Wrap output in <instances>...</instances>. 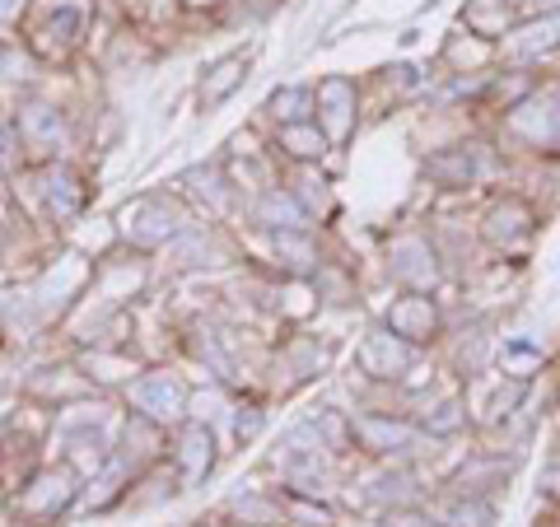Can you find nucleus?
Returning a JSON list of instances; mask_svg holds the SVG:
<instances>
[{
  "instance_id": "nucleus-5",
  "label": "nucleus",
  "mask_w": 560,
  "mask_h": 527,
  "mask_svg": "<svg viewBox=\"0 0 560 527\" xmlns=\"http://www.w3.org/2000/svg\"><path fill=\"white\" fill-rule=\"evenodd\" d=\"M388 271H393V280H401V285H411V290H430L434 280H440V267H434V248H430L425 238H416V234L393 243Z\"/></svg>"
},
{
  "instance_id": "nucleus-26",
  "label": "nucleus",
  "mask_w": 560,
  "mask_h": 527,
  "mask_svg": "<svg viewBox=\"0 0 560 527\" xmlns=\"http://www.w3.org/2000/svg\"><path fill=\"white\" fill-rule=\"evenodd\" d=\"M14 164V136L10 131H0V173H5Z\"/></svg>"
},
{
  "instance_id": "nucleus-9",
  "label": "nucleus",
  "mask_w": 560,
  "mask_h": 527,
  "mask_svg": "<svg viewBox=\"0 0 560 527\" xmlns=\"http://www.w3.org/2000/svg\"><path fill=\"white\" fill-rule=\"evenodd\" d=\"M131 401L140 411H145L150 420H173L183 411V401H187V393H183V383L173 378V374H150V378H140L136 388H131Z\"/></svg>"
},
{
  "instance_id": "nucleus-29",
  "label": "nucleus",
  "mask_w": 560,
  "mask_h": 527,
  "mask_svg": "<svg viewBox=\"0 0 560 527\" xmlns=\"http://www.w3.org/2000/svg\"><path fill=\"white\" fill-rule=\"evenodd\" d=\"M191 5H215V0H191Z\"/></svg>"
},
{
  "instance_id": "nucleus-13",
  "label": "nucleus",
  "mask_w": 560,
  "mask_h": 527,
  "mask_svg": "<svg viewBox=\"0 0 560 527\" xmlns=\"http://www.w3.org/2000/svg\"><path fill=\"white\" fill-rule=\"evenodd\" d=\"M355 434L364 438V448L374 453H407L416 444V430L401 420H383V415H355Z\"/></svg>"
},
{
  "instance_id": "nucleus-21",
  "label": "nucleus",
  "mask_w": 560,
  "mask_h": 527,
  "mask_svg": "<svg viewBox=\"0 0 560 527\" xmlns=\"http://www.w3.org/2000/svg\"><path fill=\"white\" fill-rule=\"evenodd\" d=\"M308 103H313V94H308V90H276L267 108H271V117H276V121H285V127H290V121H304Z\"/></svg>"
},
{
  "instance_id": "nucleus-20",
  "label": "nucleus",
  "mask_w": 560,
  "mask_h": 527,
  "mask_svg": "<svg viewBox=\"0 0 560 527\" xmlns=\"http://www.w3.org/2000/svg\"><path fill=\"white\" fill-rule=\"evenodd\" d=\"M24 136L33 145H57L61 140V117L51 108H24Z\"/></svg>"
},
{
  "instance_id": "nucleus-23",
  "label": "nucleus",
  "mask_w": 560,
  "mask_h": 527,
  "mask_svg": "<svg viewBox=\"0 0 560 527\" xmlns=\"http://www.w3.org/2000/svg\"><path fill=\"white\" fill-rule=\"evenodd\" d=\"M276 248H280V253H285V257H294V261H290V267H300V271H304V267H313V248H308V238H304V230H285V234H280V238H276Z\"/></svg>"
},
{
  "instance_id": "nucleus-2",
  "label": "nucleus",
  "mask_w": 560,
  "mask_h": 527,
  "mask_svg": "<svg viewBox=\"0 0 560 527\" xmlns=\"http://www.w3.org/2000/svg\"><path fill=\"white\" fill-rule=\"evenodd\" d=\"M121 224H127L131 243H140V248H154V243H164V238H173L183 230V215L168 201L145 197V201H136V206L121 210Z\"/></svg>"
},
{
  "instance_id": "nucleus-27",
  "label": "nucleus",
  "mask_w": 560,
  "mask_h": 527,
  "mask_svg": "<svg viewBox=\"0 0 560 527\" xmlns=\"http://www.w3.org/2000/svg\"><path fill=\"white\" fill-rule=\"evenodd\" d=\"M28 0H0V20H20Z\"/></svg>"
},
{
  "instance_id": "nucleus-3",
  "label": "nucleus",
  "mask_w": 560,
  "mask_h": 527,
  "mask_svg": "<svg viewBox=\"0 0 560 527\" xmlns=\"http://www.w3.org/2000/svg\"><path fill=\"white\" fill-rule=\"evenodd\" d=\"M318 121H323V136L331 145H341L355 131V84L346 75H327L318 84Z\"/></svg>"
},
{
  "instance_id": "nucleus-28",
  "label": "nucleus",
  "mask_w": 560,
  "mask_h": 527,
  "mask_svg": "<svg viewBox=\"0 0 560 527\" xmlns=\"http://www.w3.org/2000/svg\"><path fill=\"white\" fill-rule=\"evenodd\" d=\"M514 5H528V10H541V14H551V10H560V0H514Z\"/></svg>"
},
{
  "instance_id": "nucleus-1",
  "label": "nucleus",
  "mask_w": 560,
  "mask_h": 527,
  "mask_svg": "<svg viewBox=\"0 0 560 527\" xmlns=\"http://www.w3.org/2000/svg\"><path fill=\"white\" fill-rule=\"evenodd\" d=\"M510 131L518 140H528L533 150H551L560 145V90H533L523 103L510 108Z\"/></svg>"
},
{
  "instance_id": "nucleus-22",
  "label": "nucleus",
  "mask_w": 560,
  "mask_h": 527,
  "mask_svg": "<svg viewBox=\"0 0 560 527\" xmlns=\"http://www.w3.org/2000/svg\"><path fill=\"white\" fill-rule=\"evenodd\" d=\"M504 364H510V374L528 378V368L541 364V346H537V341H523V337L504 341Z\"/></svg>"
},
{
  "instance_id": "nucleus-18",
  "label": "nucleus",
  "mask_w": 560,
  "mask_h": 527,
  "mask_svg": "<svg viewBox=\"0 0 560 527\" xmlns=\"http://www.w3.org/2000/svg\"><path fill=\"white\" fill-rule=\"evenodd\" d=\"M280 145H285L294 160H313V154H323L331 140L323 136V131H313V127H304V121H290L285 131H280Z\"/></svg>"
},
{
  "instance_id": "nucleus-10",
  "label": "nucleus",
  "mask_w": 560,
  "mask_h": 527,
  "mask_svg": "<svg viewBox=\"0 0 560 527\" xmlns=\"http://www.w3.org/2000/svg\"><path fill=\"white\" fill-rule=\"evenodd\" d=\"M84 24H90V5H84V0H47L38 38H51V43H61V47H75L84 38Z\"/></svg>"
},
{
  "instance_id": "nucleus-15",
  "label": "nucleus",
  "mask_w": 560,
  "mask_h": 527,
  "mask_svg": "<svg viewBox=\"0 0 560 527\" xmlns=\"http://www.w3.org/2000/svg\"><path fill=\"white\" fill-rule=\"evenodd\" d=\"M243 70H248V61H243V57H224V61H215L206 70V80H201V103H206V108H215V103H224L238 90Z\"/></svg>"
},
{
  "instance_id": "nucleus-12",
  "label": "nucleus",
  "mask_w": 560,
  "mask_h": 527,
  "mask_svg": "<svg viewBox=\"0 0 560 527\" xmlns=\"http://www.w3.org/2000/svg\"><path fill=\"white\" fill-rule=\"evenodd\" d=\"M556 47H560V10L541 14V20H533V24H523L504 51L518 57V61H537V57H547V51H556Z\"/></svg>"
},
{
  "instance_id": "nucleus-16",
  "label": "nucleus",
  "mask_w": 560,
  "mask_h": 527,
  "mask_svg": "<svg viewBox=\"0 0 560 527\" xmlns=\"http://www.w3.org/2000/svg\"><path fill=\"white\" fill-rule=\"evenodd\" d=\"M178 462H183V477H187V481H201V477H206L210 462H215V444H210V430L191 425V430L183 434V444H178Z\"/></svg>"
},
{
  "instance_id": "nucleus-24",
  "label": "nucleus",
  "mask_w": 560,
  "mask_h": 527,
  "mask_svg": "<svg viewBox=\"0 0 560 527\" xmlns=\"http://www.w3.org/2000/svg\"><path fill=\"white\" fill-rule=\"evenodd\" d=\"M463 407H458V401H444V407H434V415L425 420V425L434 430V434H453V430H458L463 425Z\"/></svg>"
},
{
  "instance_id": "nucleus-19",
  "label": "nucleus",
  "mask_w": 560,
  "mask_h": 527,
  "mask_svg": "<svg viewBox=\"0 0 560 527\" xmlns=\"http://www.w3.org/2000/svg\"><path fill=\"white\" fill-rule=\"evenodd\" d=\"M490 504L486 500H477V495H458L448 508H444V523L448 527H490Z\"/></svg>"
},
{
  "instance_id": "nucleus-7",
  "label": "nucleus",
  "mask_w": 560,
  "mask_h": 527,
  "mask_svg": "<svg viewBox=\"0 0 560 527\" xmlns=\"http://www.w3.org/2000/svg\"><path fill=\"white\" fill-rule=\"evenodd\" d=\"M425 173L444 187H471L486 173V154H481V145H453V150L430 154Z\"/></svg>"
},
{
  "instance_id": "nucleus-25",
  "label": "nucleus",
  "mask_w": 560,
  "mask_h": 527,
  "mask_svg": "<svg viewBox=\"0 0 560 527\" xmlns=\"http://www.w3.org/2000/svg\"><path fill=\"white\" fill-rule=\"evenodd\" d=\"M257 425H261V415L248 407V415H238L234 420V430H238V438H248V434H257Z\"/></svg>"
},
{
  "instance_id": "nucleus-4",
  "label": "nucleus",
  "mask_w": 560,
  "mask_h": 527,
  "mask_svg": "<svg viewBox=\"0 0 560 527\" xmlns=\"http://www.w3.org/2000/svg\"><path fill=\"white\" fill-rule=\"evenodd\" d=\"M416 360V346L411 341H401L393 327H378L364 337L360 346V368L364 374H374V378H397V374H407Z\"/></svg>"
},
{
  "instance_id": "nucleus-6",
  "label": "nucleus",
  "mask_w": 560,
  "mask_h": 527,
  "mask_svg": "<svg viewBox=\"0 0 560 527\" xmlns=\"http://www.w3.org/2000/svg\"><path fill=\"white\" fill-rule=\"evenodd\" d=\"M486 238L495 243V248H504V253H518L523 243L533 238V210L523 206L518 197L490 206V215H486Z\"/></svg>"
},
{
  "instance_id": "nucleus-11",
  "label": "nucleus",
  "mask_w": 560,
  "mask_h": 527,
  "mask_svg": "<svg viewBox=\"0 0 560 527\" xmlns=\"http://www.w3.org/2000/svg\"><path fill=\"white\" fill-rule=\"evenodd\" d=\"M70 495H75V477L61 467V471H47V477L33 481V490H24L20 508H24V514H33V518H51L57 508L70 504Z\"/></svg>"
},
{
  "instance_id": "nucleus-14",
  "label": "nucleus",
  "mask_w": 560,
  "mask_h": 527,
  "mask_svg": "<svg viewBox=\"0 0 560 527\" xmlns=\"http://www.w3.org/2000/svg\"><path fill=\"white\" fill-rule=\"evenodd\" d=\"M43 183H47V210L57 220H70L84 206V187H80V178L70 168H51Z\"/></svg>"
},
{
  "instance_id": "nucleus-8",
  "label": "nucleus",
  "mask_w": 560,
  "mask_h": 527,
  "mask_svg": "<svg viewBox=\"0 0 560 527\" xmlns=\"http://www.w3.org/2000/svg\"><path fill=\"white\" fill-rule=\"evenodd\" d=\"M388 327L397 331L401 341H411V346L430 341V337H434V327H440L434 298H425V294H407V298H397L393 313H388Z\"/></svg>"
},
{
  "instance_id": "nucleus-17",
  "label": "nucleus",
  "mask_w": 560,
  "mask_h": 527,
  "mask_svg": "<svg viewBox=\"0 0 560 527\" xmlns=\"http://www.w3.org/2000/svg\"><path fill=\"white\" fill-rule=\"evenodd\" d=\"M257 220L271 224V230H308L304 206L294 197H285V191H267V197L257 201Z\"/></svg>"
}]
</instances>
